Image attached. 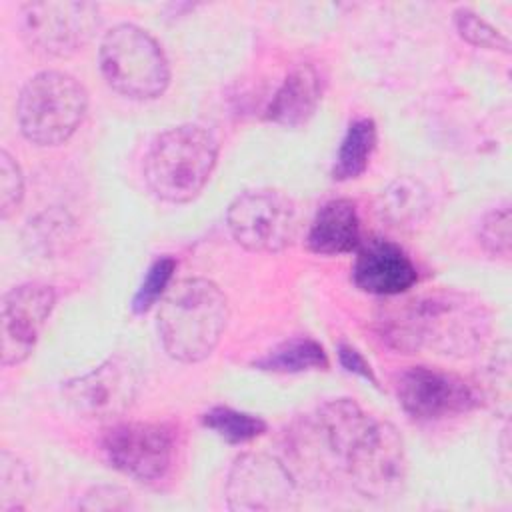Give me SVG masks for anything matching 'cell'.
<instances>
[{"mask_svg": "<svg viewBox=\"0 0 512 512\" xmlns=\"http://www.w3.org/2000/svg\"><path fill=\"white\" fill-rule=\"evenodd\" d=\"M378 318L382 340L400 352L432 350L448 358L476 354L492 330L484 300L460 290H434L390 302Z\"/></svg>", "mask_w": 512, "mask_h": 512, "instance_id": "cell-1", "label": "cell"}, {"mask_svg": "<svg viewBox=\"0 0 512 512\" xmlns=\"http://www.w3.org/2000/svg\"><path fill=\"white\" fill-rule=\"evenodd\" d=\"M228 324V298L208 278H184L160 300L158 334L170 358L194 364L212 354Z\"/></svg>", "mask_w": 512, "mask_h": 512, "instance_id": "cell-2", "label": "cell"}, {"mask_svg": "<svg viewBox=\"0 0 512 512\" xmlns=\"http://www.w3.org/2000/svg\"><path fill=\"white\" fill-rule=\"evenodd\" d=\"M218 158V142L198 124L164 130L144 158V180L164 202L184 204L206 186Z\"/></svg>", "mask_w": 512, "mask_h": 512, "instance_id": "cell-3", "label": "cell"}, {"mask_svg": "<svg viewBox=\"0 0 512 512\" xmlns=\"http://www.w3.org/2000/svg\"><path fill=\"white\" fill-rule=\"evenodd\" d=\"M88 110L86 88L70 74L44 70L20 90L16 118L22 136L36 146H58L70 140Z\"/></svg>", "mask_w": 512, "mask_h": 512, "instance_id": "cell-4", "label": "cell"}, {"mask_svg": "<svg viewBox=\"0 0 512 512\" xmlns=\"http://www.w3.org/2000/svg\"><path fill=\"white\" fill-rule=\"evenodd\" d=\"M338 474L362 498L374 502L398 498L406 486L408 458L396 426L370 414L348 444Z\"/></svg>", "mask_w": 512, "mask_h": 512, "instance_id": "cell-5", "label": "cell"}, {"mask_svg": "<svg viewBox=\"0 0 512 512\" xmlns=\"http://www.w3.org/2000/svg\"><path fill=\"white\" fill-rule=\"evenodd\" d=\"M100 70L106 84L130 100L158 98L170 84V66L162 46L148 30L128 22L104 34Z\"/></svg>", "mask_w": 512, "mask_h": 512, "instance_id": "cell-6", "label": "cell"}, {"mask_svg": "<svg viewBox=\"0 0 512 512\" xmlns=\"http://www.w3.org/2000/svg\"><path fill=\"white\" fill-rule=\"evenodd\" d=\"M226 224L242 248L274 254L294 242L298 234V212L284 192L258 188L246 190L230 202Z\"/></svg>", "mask_w": 512, "mask_h": 512, "instance_id": "cell-7", "label": "cell"}, {"mask_svg": "<svg viewBox=\"0 0 512 512\" xmlns=\"http://www.w3.org/2000/svg\"><path fill=\"white\" fill-rule=\"evenodd\" d=\"M176 450V430L166 422H122L102 436L108 464L144 484L160 482L170 474Z\"/></svg>", "mask_w": 512, "mask_h": 512, "instance_id": "cell-8", "label": "cell"}, {"mask_svg": "<svg viewBox=\"0 0 512 512\" xmlns=\"http://www.w3.org/2000/svg\"><path fill=\"white\" fill-rule=\"evenodd\" d=\"M102 16L94 2L44 0L28 2L20 8V28L24 40L56 58L82 50L100 28Z\"/></svg>", "mask_w": 512, "mask_h": 512, "instance_id": "cell-9", "label": "cell"}, {"mask_svg": "<svg viewBox=\"0 0 512 512\" xmlns=\"http://www.w3.org/2000/svg\"><path fill=\"white\" fill-rule=\"evenodd\" d=\"M230 510H292L298 506V484L290 468L272 454H240L226 480Z\"/></svg>", "mask_w": 512, "mask_h": 512, "instance_id": "cell-10", "label": "cell"}, {"mask_svg": "<svg viewBox=\"0 0 512 512\" xmlns=\"http://www.w3.org/2000/svg\"><path fill=\"white\" fill-rule=\"evenodd\" d=\"M402 410L418 422H436L470 412L480 404L476 388L462 376L432 368L410 366L396 380Z\"/></svg>", "mask_w": 512, "mask_h": 512, "instance_id": "cell-11", "label": "cell"}, {"mask_svg": "<svg viewBox=\"0 0 512 512\" xmlns=\"http://www.w3.org/2000/svg\"><path fill=\"white\" fill-rule=\"evenodd\" d=\"M138 388L140 376L134 362L122 354H114L90 372L66 380L62 396L76 414L92 420H108L122 416L134 404Z\"/></svg>", "mask_w": 512, "mask_h": 512, "instance_id": "cell-12", "label": "cell"}, {"mask_svg": "<svg viewBox=\"0 0 512 512\" xmlns=\"http://www.w3.org/2000/svg\"><path fill=\"white\" fill-rule=\"evenodd\" d=\"M54 304V288L42 282H26L4 294L0 318V356L4 366L22 364L34 352Z\"/></svg>", "mask_w": 512, "mask_h": 512, "instance_id": "cell-13", "label": "cell"}, {"mask_svg": "<svg viewBox=\"0 0 512 512\" xmlns=\"http://www.w3.org/2000/svg\"><path fill=\"white\" fill-rule=\"evenodd\" d=\"M356 250L352 278L362 292L392 298L408 292L416 284L418 272L414 262L392 240L370 238L360 242Z\"/></svg>", "mask_w": 512, "mask_h": 512, "instance_id": "cell-14", "label": "cell"}, {"mask_svg": "<svg viewBox=\"0 0 512 512\" xmlns=\"http://www.w3.org/2000/svg\"><path fill=\"white\" fill-rule=\"evenodd\" d=\"M320 98L322 82L318 70L312 64H298L272 96L266 118L284 128H300L314 116Z\"/></svg>", "mask_w": 512, "mask_h": 512, "instance_id": "cell-15", "label": "cell"}, {"mask_svg": "<svg viewBox=\"0 0 512 512\" xmlns=\"http://www.w3.org/2000/svg\"><path fill=\"white\" fill-rule=\"evenodd\" d=\"M308 248L320 256L348 254L360 246V218L356 204L334 198L322 204L308 230Z\"/></svg>", "mask_w": 512, "mask_h": 512, "instance_id": "cell-16", "label": "cell"}, {"mask_svg": "<svg viewBox=\"0 0 512 512\" xmlns=\"http://www.w3.org/2000/svg\"><path fill=\"white\" fill-rule=\"evenodd\" d=\"M430 200L426 188L408 176L396 178L380 194L378 210L386 222L398 228H412L428 214Z\"/></svg>", "mask_w": 512, "mask_h": 512, "instance_id": "cell-17", "label": "cell"}, {"mask_svg": "<svg viewBox=\"0 0 512 512\" xmlns=\"http://www.w3.org/2000/svg\"><path fill=\"white\" fill-rule=\"evenodd\" d=\"M252 364L264 372L296 374V372H308V370H326L328 356L322 344L316 342L314 338L296 336L274 346Z\"/></svg>", "mask_w": 512, "mask_h": 512, "instance_id": "cell-18", "label": "cell"}, {"mask_svg": "<svg viewBox=\"0 0 512 512\" xmlns=\"http://www.w3.org/2000/svg\"><path fill=\"white\" fill-rule=\"evenodd\" d=\"M376 148V124L372 118H358L354 120L338 148V156L332 168L334 180H352L358 178L372 158Z\"/></svg>", "mask_w": 512, "mask_h": 512, "instance_id": "cell-19", "label": "cell"}, {"mask_svg": "<svg viewBox=\"0 0 512 512\" xmlns=\"http://www.w3.org/2000/svg\"><path fill=\"white\" fill-rule=\"evenodd\" d=\"M202 424L230 444H244L266 432V422L260 416L230 406L210 408L202 414Z\"/></svg>", "mask_w": 512, "mask_h": 512, "instance_id": "cell-20", "label": "cell"}, {"mask_svg": "<svg viewBox=\"0 0 512 512\" xmlns=\"http://www.w3.org/2000/svg\"><path fill=\"white\" fill-rule=\"evenodd\" d=\"M34 490V476L28 464H24L16 454L2 450L0 460V494H2V512L24 510V500Z\"/></svg>", "mask_w": 512, "mask_h": 512, "instance_id": "cell-21", "label": "cell"}, {"mask_svg": "<svg viewBox=\"0 0 512 512\" xmlns=\"http://www.w3.org/2000/svg\"><path fill=\"white\" fill-rule=\"evenodd\" d=\"M478 238L482 248L492 256H510L512 248V216L510 204L504 202L492 210H488L480 222Z\"/></svg>", "mask_w": 512, "mask_h": 512, "instance_id": "cell-22", "label": "cell"}, {"mask_svg": "<svg viewBox=\"0 0 512 512\" xmlns=\"http://www.w3.org/2000/svg\"><path fill=\"white\" fill-rule=\"evenodd\" d=\"M454 24L458 34L480 48H488V50H500V52H510V40L496 30L490 22H486L482 16H478L474 10L470 8H456L454 12Z\"/></svg>", "mask_w": 512, "mask_h": 512, "instance_id": "cell-23", "label": "cell"}, {"mask_svg": "<svg viewBox=\"0 0 512 512\" xmlns=\"http://www.w3.org/2000/svg\"><path fill=\"white\" fill-rule=\"evenodd\" d=\"M174 268H176V262L170 256H162L150 264V268L132 300V310L136 314L150 310L166 294V288L172 280Z\"/></svg>", "mask_w": 512, "mask_h": 512, "instance_id": "cell-24", "label": "cell"}, {"mask_svg": "<svg viewBox=\"0 0 512 512\" xmlns=\"http://www.w3.org/2000/svg\"><path fill=\"white\" fill-rule=\"evenodd\" d=\"M32 236L28 238L34 246H42L46 252L64 248V242L70 238L72 220L62 210L44 212L38 220H30Z\"/></svg>", "mask_w": 512, "mask_h": 512, "instance_id": "cell-25", "label": "cell"}, {"mask_svg": "<svg viewBox=\"0 0 512 512\" xmlns=\"http://www.w3.org/2000/svg\"><path fill=\"white\" fill-rule=\"evenodd\" d=\"M24 196V176L8 150H0V216L10 218Z\"/></svg>", "mask_w": 512, "mask_h": 512, "instance_id": "cell-26", "label": "cell"}, {"mask_svg": "<svg viewBox=\"0 0 512 512\" xmlns=\"http://www.w3.org/2000/svg\"><path fill=\"white\" fill-rule=\"evenodd\" d=\"M82 510H128L134 508L132 496L120 486H94L80 502Z\"/></svg>", "mask_w": 512, "mask_h": 512, "instance_id": "cell-27", "label": "cell"}, {"mask_svg": "<svg viewBox=\"0 0 512 512\" xmlns=\"http://www.w3.org/2000/svg\"><path fill=\"white\" fill-rule=\"evenodd\" d=\"M338 358H340V364L348 370V372H354L358 376H362L364 380H370L374 386L378 384L374 372H372V366L368 364V360L350 344H340L338 346Z\"/></svg>", "mask_w": 512, "mask_h": 512, "instance_id": "cell-28", "label": "cell"}]
</instances>
